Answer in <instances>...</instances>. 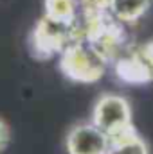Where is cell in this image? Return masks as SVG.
Here are the masks:
<instances>
[{
    "mask_svg": "<svg viewBox=\"0 0 153 154\" xmlns=\"http://www.w3.org/2000/svg\"><path fill=\"white\" fill-rule=\"evenodd\" d=\"M74 25L72 27L61 25L41 16L31 29L29 38H27V47H29L31 56L40 61H49L60 56L67 48V45H70L76 39Z\"/></svg>",
    "mask_w": 153,
    "mask_h": 154,
    "instance_id": "3957f363",
    "label": "cell"
},
{
    "mask_svg": "<svg viewBox=\"0 0 153 154\" xmlns=\"http://www.w3.org/2000/svg\"><path fill=\"white\" fill-rule=\"evenodd\" d=\"M67 154H108L110 140L90 120L74 124L65 136Z\"/></svg>",
    "mask_w": 153,
    "mask_h": 154,
    "instance_id": "8992f818",
    "label": "cell"
},
{
    "mask_svg": "<svg viewBox=\"0 0 153 154\" xmlns=\"http://www.w3.org/2000/svg\"><path fill=\"white\" fill-rule=\"evenodd\" d=\"M90 122L110 138L133 125L132 106L128 99L119 93H114V91L101 93L94 102Z\"/></svg>",
    "mask_w": 153,
    "mask_h": 154,
    "instance_id": "5b68a950",
    "label": "cell"
},
{
    "mask_svg": "<svg viewBox=\"0 0 153 154\" xmlns=\"http://www.w3.org/2000/svg\"><path fill=\"white\" fill-rule=\"evenodd\" d=\"M108 63L85 39H76L58 56V68L69 81L94 84L105 75Z\"/></svg>",
    "mask_w": 153,
    "mask_h": 154,
    "instance_id": "7a4b0ae2",
    "label": "cell"
},
{
    "mask_svg": "<svg viewBox=\"0 0 153 154\" xmlns=\"http://www.w3.org/2000/svg\"><path fill=\"white\" fill-rule=\"evenodd\" d=\"M117 81L130 86H144L153 82V39L128 47L114 63Z\"/></svg>",
    "mask_w": 153,
    "mask_h": 154,
    "instance_id": "277c9868",
    "label": "cell"
},
{
    "mask_svg": "<svg viewBox=\"0 0 153 154\" xmlns=\"http://www.w3.org/2000/svg\"><path fill=\"white\" fill-rule=\"evenodd\" d=\"M153 0H112L108 5V13L117 22L130 25L139 22L151 7Z\"/></svg>",
    "mask_w": 153,
    "mask_h": 154,
    "instance_id": "9c48e42d",
    "label": "cell"
},
{
    "mask_svg": "<svg viewBox=\"0 0 153 154\" xmlns=\"http://www.w3.org/2000/svg\"><path fill=\"white\" fill-rule=\"evenodd\" d=\"M110 2L112 0H79V5L85 13H103L108 11Z\"/></svg>",
    "mask_w": 153,
    "mask_h": 154,
    "instance_id": "30bf717a",
    "label": "cell"
},
{
    "mask_svg": "<svg viewBox=\"0 0 153 154\" xmlns=\"http://www.w3.org/2000/svg\"><path fill=\"white\" fill-rule=\"evenodd\" d=\"M108 140H110L108 154H150L146 140L141 136L135 125L110 136Z\"/></svg>",
    "mask_w": 153,
    "mask_h": 154,
    "instance_id": "52a82bcc",
    "label": "cell"
},
{
    "mask_svg": "<svg viewBox=\"0 0 153 154\" xmlns=\"http://www.w3.org/2000/svg\"><path fill=\"white\" fill-rule=\"evenodd\" d=\"M79 0H43V16L56 23L72 27L79 18Z\"/></svg>",
    "mask_w": 153,
    "mask_h": 154,
    "instance_id": "ba28073f",
    "label": "cell"
},
{
    "mask_svg": "<svg viewBox=\"0 0 153 154\" xmlns=\"http://www.w3.org/2000/svg\"><path fill=\"white\" fill-rule=\"evenodd\" d=\"M11 143V125L5 118L0 116V152H4Z\"/></svg>",
    "mask_w": 153,
    "mask_h": 154,
    "instance_id": "8fae6325",
    "label": "cell"
},
{
    "mask_svg": "<svg viewBox=\"0 0 153 154\" xmlns=\"http://www.w3.org/2000/svg\"><path fill=\"white\" fill-rule=\"evenodd\" d=\"M74 34H76V39H85L86 43H90L92 48L108 65H112L130 47L126 25L117 22L108 11H103V13L81 11L74 25Z\"/></svg>",
    "mask_w": 153,
    "mask_h": 154,
    "instance_id": "6da1fadb",
    "label": "cell"
}]
</instances>
